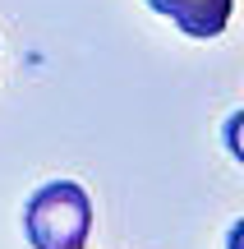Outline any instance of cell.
I'll list each match as a JSON object with an SVG mask.
<instances>
[{
  "instance_id": "1",
  "label": "cell",
  "mask_w": 244,
  "mask_h": 249,
  "mask_svg": "<svg viewBox=\"0 0 244 249\" xmlns=\"http://www.w3.org/2000/svg\"><path fill=\"white\" fill-rule=\"evenodd\" d=\"M23 235L33 249H83L92 235V198L74 180H46L23 203Z\"/></svg>"
},
{
  "instance_id": "2",
  "label": "cell",
  "mask_w": 244,
  "mask_h": 249,
  "mask_svg": "<svg viewBox=\"0 0 244 249\" xmlns=\"http://www.w3.org/2000/svg\"><path fill=\"white\" fill-rule=\"evenodd\" d=\"M147 5H152L157 14H166L184 37H194V42H212V37L226 33L235 0H147Z\"/></svg>"
}]
</instances>
